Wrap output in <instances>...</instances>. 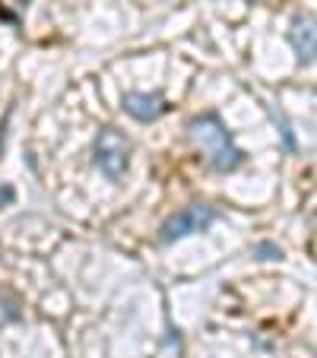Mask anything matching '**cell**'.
Instances as JSON below:
<instances>
[{"label":"cell","mask_w":317,"mask_h":358,"mask_svg":"<svg viewBox=\"0 0 317 358\" xmlns=\"http://www.w3.org/2000/svg\"><path fill=\"white\" fill-rule=\"evenodd\" d=\"M188 134H190V140L197 143V149L206 156V162L216 171H235L238 165L244 162V152L232 143V134L225 130L223 117H219L216 111H206V115L190 117Z\"/></svg>","instance_id":"cell-1"},{"label":"cell","mask_w":317,"mask_h":358,"mask_svg":"<svg viewBox=\"0 0 317 358\" xmlns=\"http://www.w3.org/2000/svg\"><path fill=\"white\" fill-rule=\"evenodd\" d=\"M219 219L216 206H209V203H190L184 210H178L175 216H169L159 229V241L162 244H171L178 238H188V235H197V231H206L209 225Z\"/></svg>","instance_id":"cell-2"},{"label":"cell","mask_w":317,"mask_h":358,"mask_svg":"<svg viewBox=\"0 0 317 358\" xmlns=\"http://www.w3.org/2000/svg\"><path fill=\"white\" fill-rule=\"evenodd\" d=\"M127 162H130V140L118 127H105L95 136V165L101 169V175L118 181L127 171Z\"/></svg>","instance_id":"cell-3"},{"label":"cell","mask_w":317,"mask_h":358,"mask_svg":"<svg viewBox=\"0 0 317 358\" xmlns=\"http://www.w3.org/2000/svg\"><path fill=\"white\" fill-rule=\"evenodd\" d=\"M124 111L136 121H155L165 115V99L159 92H127L124 95Z\"/></svg>","instance_id":"cell-4"},{"label":"cell","mask_w":317,"mask_h":358,"mask_svg":"<svg viewBox=\"0 0 317 358\" xmlns=\"http://www.w3.org/2000/svg\"><path fill=\"white\" fill-rule=\"evenodd\" d=\"M289 41H292V48H295V55H298V61L302 64L314 61V16L298 13L295 20H292Z\"/></svg>","instance_id":"cell-5"},{"label":"cell","mask_w":317,"mask_h":358,"mask_svg":"<svg viewBox=\"0 0 317 358\" xmlns=\"http://www.w3.org/2000/svg\"><path fill=\"white\" fill-rule=\"evenodd\" d=\"M260 260H276V257H283V250L276 248V244H257V250H254Z\"/></svg>","instance_id":"cell-6"},{"label":"cell","mask_w":317,"mask_h":358,"mask_svg":"<svg viewBox=\"0 0 317 358\" xmlns=\"http://www.w3.org/2000/svg\"><path fill=\"white\" fill-rule=\"evenodd\" d=\"M22 3H26V0H22Z\"/></svg>","instance_id":"cell-7"}]
</instances>
